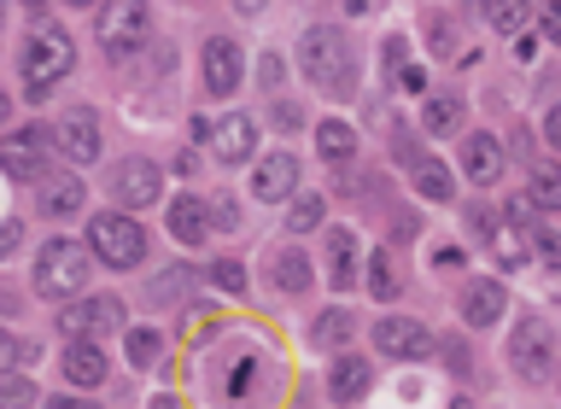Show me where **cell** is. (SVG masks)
Returning a JSON list of instances; mask_svg holds the SVG:
<instances>
[{
  "label": "cell",
  "mask_w": 561,
  "mask_h": 409,
  "mask_svg": "<svg viewBox=\"0 0 561 409\" xmlns=\"http://www.w3.org/2000/svg\"><path fill=\"white\" fill-rule=\"evenodd\" d=\"M322 205H328V200H316V193L293 200V217H287V223H293V235H310V228L322 223Z\"/></svg>",
  "instance_id": "f546056e"
},
{
  "label": "cell",
  "mask_w": 561,
  "mask_h": 409,
  "mask_svg": "<svg viewBox=\"0 0 561 409\" xmlns=\"http://www.w3.org/2000/svg\"><path fill=\"white\" fill-rule=\"evenodd\" d=\"M70 65H77V47H70V35H65V30H35V35H30L24 70H30V82H35V88H53Z\"/></svg>",
  "instance_id": "52a82bcc"
},
{
  "label": "cell",
  "mask_w": 561,
  "mask_h": 409,
  "mask_svg": "<svg viewBox=\"0 0 561 409\" xmlns=\"http://www.w3.org/2000/svg\"><path fill=\"white\" fill-rule=\"evenodd\" d=\"M65 375L77 380V386H100L105 380V351L94 340H77V345L65 351Z\"/></svg>",
  "instance_id": "d6986e66"
},
{
  "label": "cell",
  "mask_w": 561,
  "mask_h": 409,
  "mask_svg": "<svg viewBox=\"0 0 561 409\" xmlns=\"http://www.w3.org/2000/svg\"><path fill=\"white\" fill-rule=\"evenodd\" d=\"M316 147H322V158H328V164H345V158L351 152H357V135H351L345 129V123H322V129H316Z\"/></svg>",
  "instance_id": "484cf974"
},
{
  "label": "cell",
  "mask_w": 561,
  "mask_h": 409,
  "mask_svg": "<svg viewBox=\"0 0 561 409\" xmlns=\"http://www.w3.org/2000/svg\"><path fill=\"white\" fill-rule=\"evenodd\" d=\"M508 363H515L520 380L543 386L556 375V328L543 316H520L515 322V340H508Z\"/></svg>",
  "instance_id": "5b68a950"
},
{
  "label": "cell",
  "mask_w": 561,
  "mask_h": 409,
  "mask_svg": "<svg viewBox=\"0 0 561 409\" xmlns=\"http://www.w3.org/2000/svg\"><path fill=\"white\" fill-rule=\"evenodd\" d=\"M263 7H270V0H234V12H245V18H257Z\"/></svg>",
  "instance_id": "ab89813d"
},
{
  "label": "cell",
  "mask_w": 561,
  "mask_h": 409,
  "mask_svg": "<svg viewBox=\"0 0 561 409\" xmlns=\"http://www.w3.org/2000/svg\"><path fill=\"white\" fill-rule=\"evenodd\" d=\"M24 7H30V12H47V0H24Z\"/></svg>",
  "instance_id": "7bdbcfd3"
},
{
  "label": "cell",
  "mask_w": 561,
  "mask_h": 409,
  "mask_svg": "<svg viewBox=\"0 0 561 409\" xmlns=\"http://www.w3.org/2000/svg\"><path fill=\"white\" fill-rule=\"evenodd\" d=\"M310 340H316V345H340V340H351V316H345V310H328L322 322L310 328Z\"/></svg>",
  "instance_id": "f1b7e54d"
},
{
  "label": "cell",
  "mask_w": 561,
  "mask_h": 409,
  "mask_svg": "<svg viewBox=\"0 0 561 409\" xmlns=\"http://www.w3.org/2000/svg\"><path fill=\"white\" fill-rule=\"evenodd\" d=\"M0 170L12 175V182H42L47 175V135L42 129H18L0 140Z\"/></svg>",
  "instance_id": "ba28073f"
},
{
  "label": "cell",
  "mask_w": 561,
  "mask_h": 409,
  "mask_svg": "<svg viewBox=\"0 0 561 409\" xmlns=\"http://www.w3.org/2000/svg\"><path fill=\"white\" fill-rule=\"evenodd\" d=\"M88 246H94V258L112 263V270H135V263L147 258V235H140V223L123 217V211H105V217L88 223Z\"/></svg>",
  "instance_id": "277c9868"
},
{
  "label": "cell",
  "mask_w": 561,
  "mask_h": 409,
  "mask_svg": "<svg viewBox=\"0 0 561 409\" xmlns=\"http://www.w3.org/2000/svg\"><path fill=\"white\" fill-rule=\"evenodd\" d=\"M375 345L386 351V357H398V363H415V357L433 351V333L421 322H410V316H386V322H375Z\"/></svg>",
  "instance_id": "9c48e42d"
},
{
  "label": "cell",
  "mask_w": 561,
  "mask_h": 409,
  "mask_svg": "<svg viewBox=\"0 0 561 409\" xmlns=\"http://www.w3.org/2000/svg\"><path fill=\"white\" fill-rule=\"evenodd\" d=\"M298 188V158H287V152H275V158H263L257 164V175H252V193L257 200H287V193Z\"/></svg>",
  "instance_id": "9a60e30c"
},
{
  "label": "cell",
  "mask_w": 561,
  "mask_h": 409,
  "mask_svg": "<svg viewBox=\"0 0 561 409\" xmlns=\"http://www.w3.org/2000/svg\"><path fill=\"white\" fill-rule=\"evenodd\" d=\"M462 164H468V182H473V188L503 182V140H497V135H468Z\"/></svg>",
  "instance_id": "5bb4252c"
},
{
  "label": "cell",
  "mask_w": 561,
  "mask_h": 409,
  "mask_svg": "<svg viewBox=\"0 0 561 409\" xmlns=\"http://www.w3.org/2000/svg\"><path fill=\"white\" fill-rule=\"evenodd\" d=\"M42 205L53 211V217L82 211V182H77V175H42Z\"/></svg>",
  "instance_id": "7402d4cb"
},
{
  "label": "cell",
  "mask_w": 561,
  "mask_h": 409,
  "mask_svg": "<svg viewBox=\"0 0 561 409\" xmlns=\"http://www.w3.org/2000/svg\"><path fill=\"white\" fill-rule=\"evenodd\" d=\"M0 393H7V398H0L7 409H30V404H35V386H30V380H7Z\"/></svg>",
  "instance_id": "e575fe53"
},
{
  "label": "cell",
  "mask_w": 561,
  "mask_h": 409,
  "mask_svg": "<svg viewBox=\"0 0 561 409\" xmlns=\"http://www.w3.org/2000/svg\"><path fill=\"white\" fill-rule=\"evenodd\" d=\"M152 409H187V404H182V398H170V393H164V398H152Z\"/></svg>",
  "instance_id": "b9f144b4"
},
{
  "label": "cell",
  "mask_w": 561,
  "mask_h": 409,
  "mask_svg": "<svg viewBox=\"0 0 561 409\" xmlns=\"http://www.w3.org/2000/svg\"><path fill=\"white\" fill-rule=\"evenodd\" d=\"M210 281H217V287H222V293H245V270H240V263H234V258H222V263H217V270H210Z\"/></svg>",
  "instance_id": "836d02e7"
},
{
  "label": "cell",
  "mask_w": 561,
  "mask_h": 409,
  "mask_svg": "<svg viewBox=\"0 0 561 409\" xmlns=\"http://www.w3.org/2000/svg\"><path fill=\"white\" fill-rule=\"evenodd\" d=\"M47 409H100V404H82V398H53Z\"/></svg>",
  "instance_id": "60d3db41"
},
{
  "label": "cell",
  "mask_w": 561,
  "mask_h": 409,
  "mask_svg": "<svg viewBox=\"0 0 561 409\" xmlns=\"http://www.w3.org/2000/svg\"><path fill=\"white\" fill-rule=\"evenodd\" d=\"M410 182H415L421 193H427L433 205H450V193H456V182H450V170L438 164V158H427V152H421V158H410Z\"/></svg>",
  "instance_id": "ac0fdd59"
},
{
  "label": "cell",
  "mask_w": 561,
  "mask_h": 409,
  "mask_svg": "<svg viewBox=\"0 0 561 409\" xmlns=\"http://www.w3.org/2000/svg\"><path fill=\"white\" fill-rule=\"evenodd\" d=\"M117 328H123V298L112 293L77 298V305L59 310V333H70V340H100V333H117Z\"/></svg>",
  "instance_id": "8992f818"
},
{
  "label": "cell",
  "mask_w": 561,
  "mask_h": 409,
  "mask_svg": "<svg viewBox=\"0 0 561 409\" xmlns=\"http://www.w3.org/2000/svg\"><path fill=\"white\" fill-rule=\"evenodd\" d=\"M456 409H468V404H456Z\"/></svg>",
  "instance_id": "bcb514c9"
},
{
  "label": "cell",
  "mask_w": 561,
  "mask_h": 409,
  "mask_svg": "<svg viewBox=\"0 0 561 409\" xmlns=\"http://www.w3.org/2000/svg\"><path fill=\"white\" fill-rule=\"evenodd\" d=\"M462 322H468V328L503 322V287H497V281H468V293H462Z\"/></svg>",
  "instance_id": "2e32d148"
},
{
  "label": "cell",
  "mask_w": 561,
  "mask_h": 409,
  "mask_svg": "<svg viewBox=\"0 0 561 409\" xmlns=\"http://www.w3.org/2000/svg\"><path fill=\"white\" fill-rule=\"evenodd\" d=\"M170 235L182 240V246H199V240L210 235V211H205V200H193V193H182V200L170 205Z\"/></svg>",
  "instance_id": "e0dca14e"
},
{
  "label": "cell",
  "mask_w": 561,
  "mask_h": 409,
  "mask_svg": "<svg viewBox=\"0 0 561 409\" xmlns=\"http://www.w3.org/2000/svg\"><path fill=\"white\" fill-rule=\"evenodd\" d=\"M533 211H543V217H556V205H561V170H556V158H538L533 164V200H526Z\"/></svg>",
  "instance_id": "44dd1931"
},
{
  "label": "cell",
  "mask_w": 561,
  "mask_h": 409,
  "mask_svg": "<svg viewBox=\"0 0 561 409\" xmlns=\"http://www.w3.org/2000/svg\"><path fill=\"white\" fill-rule=\"evenodd\" d=\"M94 35H100V53L105 59H135L140 42H147V7L140 0H105L100 18H94Z\"/></svg>",
  "instance_id": "7a4b0ae2"
},
{
  "label": "cell",
  "mask_w": 561,
  "mask_h": 409,
  "mask_svg": "<svg viewBox=\"0 0 561 409\" xmlns=\"http://www.w3.org/2000/svg\"><path fill=\"white\" fill-rule=\"evenodd\" d=\"M18 363H30V345L18 333H0V375H12Z\"/></svg>",
  "instance_id": "d6a6232c"
},
{
  "label": "cell",
  "mask_w": 561,
  "mask_h": 409,
  "mask_svg": "<svg viewBox=\"0 0 561 409\" xmlns=\"http://www.w3.org/2000/svg\"><path fill=\"white\" fill-rule=\"evenodd\" d=\"M491 246H497V263H503V270H520V235H515V228H491Z\"/></svg>",
  "instance_id": "4dcf8cb0"
},
{
  "label": "cell",
  "mask_w": 561,
  "mask_h": 409,
  "mask_svg": "<svg viewBox=\"0 0 561 409\" xmlns=\"http://www.w3.org/2000/svg\"><path fill=\"white\" fill-rule=\"evenodd\" d=\"M357 240H351V228H328V270H333V287H351V275H357Z\"/></svg>",
  "instance_id": "603a6c76"
},
{
  "label": "cell",
  "mask_w": 561,
  "mask_h": 409,
  "mask_svg": "<svg viewBox=\"0 0 561 409\" xmlns=\"http://www.w3.org/2000/svg\"><path fill=\"white\" fill-rule=\"evenodd\" d=\"M240 77H245L240 47L228 42V35H210V42H205V88H210V94H234Z\"/></svg>",
  "instance_id": "8fae6325"
},
{
  "label": "cell",
  "mask_w": 561,
  "mask_h": 409,
  "mask_svg": "<svg viewBox=\"0 0 561 409\" xmlns=\"http://www.w3.org/2000/svg\"><path fill=\"white\" fill-rule=\"evenodd\" d=\"M275 287L280 293H310V258L305 252H275Z\"/></svg>",
  "instance_id": "d4e9b609"
},
{
  "label": "cell",
  "mask_w": 561,
  "mask_h": 409,
  "mask_svg": "<svg viewBox=\"0 0 561 409\" xmlns=\"http://www.w3.org/2000/svg\"><path fill=\"white\" fill-rule=\"evenodd\" d=\"M543 35H561V0H550V7H543Z\"/></svg>",
  "instance_id": "f35d334b"
},
{
  "label": "cell",
  "mask_w": 561,
  "mask_h": 409,
  "mask_svg": "<svg viewBox=\"0 0 561 409\" xmlns=\"http://www.w3.org/2000/svg\"><path fill=\"white\" fill-rule=\"evenodd\" d=\"M70 7H94V0H70Z\"/></svg>",
  "instance_id": "ee69618b"
},
{
  "label": "cell",
  "mask_w": 561,
  "mask_h": 409,
  "mask_svg": "<svg viewBox=\"0 0 561 409\" xmlns=\"http://www.w3.org/2000/svg\"><path fill=\"white\" fill-rule=\"evenodd\" d=\"M485 24L497 35H520L526 30V0H485Z\"/></svg>",
  "instance_id": "4316f807"
},
{
  "label": "cell",
  "mask_w": 561,
  "mask_h": 409,
  "mask_svg": "<svg viewBox=\"0 0 561 409\" xmlns=\"http://www.w3.org/2000/svg\"><path fill=\"white\" fill-rule=\"evenodd\" d=\"M298 59H305V77H310L316 88H328L333 100H345L351 88H357V70H351V42H345V30H333V24L305 30V47H298Z\"/></svg>",
  "instance_id": "6da1fadb"
},
{
  "label": "cell",
  "mask_w": 561,
  "mask_h": 409,
  "mask_svg": "<svg viewBox=\"0 0 561 409\" xmlns=\"http://www.w3.org/2000/svg\"><path fill=\"white\" fill-rule=\"evenodd\" d=\"M0 117H7V94H0Z\"/></svg>",
  "instance_id": "f6af8a7d"
},
{
  "label": "cell",
  "mask_w": 561,
  "mask_h": 409,
  "mask_svg": "<svg viewBox=\"0 0 561 409\" xmlns=\"http://www.w3.org/2000/svg\"><path fill=\"white\" fill-rule=\"evenodd\" d=\"M112 193H117V205H158L164 175H158V164H147V158H129V164L112 175Z\"/></svg>",
  "instance_id": "7c38bea8"
},
{
  "label": "cell",
  "mask_w": 561,
  "mask_h": 409,
  "mask_svg": "<svg viewBox=\"0 0 561 409\" xmlns=\"http://www.w3.org/2000/svg\"><path fill=\"white\" fill-rule=\"evenodd\" d=\"M427 35H433V47H438V53H450V47H456V35H450V18H445V12H433V18H427Z\"/></svg>",
  "instance_id": "d590c367"
},
{
  "label": "cell",
  "mask_w": 561,
  "mask_h": 409,
  "mask_svg": "<svg viewBox=\"0 0 561 409\" xmlns=\"http://www.w3.org/2000/svg\"><path fill=\"white\" fill-rule=\"evenodd\" d=\"M368 293H375V298H392L398 293V263L386 258V252H375V263H368Z\"/></svg>",
  "instance_id": "83f0119b"
},
{
  "label": "cell",
  "mask_w": 561,
  "mask_h": 409,
  "mask_svg": "<svg viewBox=\"0 0 561 409\" xmlns=\"http://www.w3.org/2000/svg\"><path fill=\"white\" fill-rule=\"evenodd\" d=\"M53 147H59L70 164H94V158H100L94 112H65V117H59V129H53Z\"/></svg>",
  "instance_id": "30bf717a"
},
{
  "label": "cell",
  "mask_w": 561,
  "mask_h": 409,
  "mask_svg": "<svg viewBox=\"0 0 561 409\" xmlns=\"http://www.w3.org/2000/svg\"><path fill=\"white\" fill-rule=\"evenodd\" d=\"M158 345H164L158 333H129V363H135V368H152L158 357H164Z\"/></svg>",
  "instance_id": "1f68e13d"
},
{
  "label": "cell",
  "mask_w": 561,
  "mask_h": 409,
  "mask_svg": "<svg viewBox=\"0 0 561 409\" xmlns=\"http://www.w3.org/2000/svg\"><path fill=\"white\" fill-rule=\"evenodd\" d=\"M210 158H222V164H240V158H252L257 147V129L245 117H222V123H210Z\"/></svg>",
  "instance_id": "4fadbf2b"
},
{
  "label": "cell",
  "mask_w": 561,
  "mask_h": 409,
  "mask_svg": "<svg viewBox=\"0 0 561 409\" xmlns=\"http://www.w3.org/2000/svg\"><path fill=\"white\" fill-rule=\"evenodd\" d=\"M18 240H24V223H0V258H12Z\"/></svg>",
  "instance_id": "8d00e7d4"
},
{
  "label": "cell",
  "mask_w": 561,
  "mask_h": 409,
  "mask_svg": "<svg viewBox=\"0 0 561 409\" xmlns=\"http://www.w3.org/2000/svg\"><path fill=\"white\" fill-rule=\"evenodd\" d=\"M88 287V252L77 240H47L42 263H35V293L42 298H82Z\"/></svg>",
  "instance_id": "3957f363"
},
{
  "label": "cell",
  "mask_w": 561,
  "mask_h": 409,
  "mask_svg": "<svg viewBox=\"0 0 561 409\" xmlns=\"http://www.w3.org/2000/svg\"><path fill=\"white\" fill-rule=\"evenodd\" d=\"M328 393L340 398V404H357L368 393V363L363 357H340V363L328 368Z\"/></svg>",
  "instance_id": "ffe728a7"
},
{
  "label": "cell",
  "mask_w": 561,
  "mask_h": 409,
  "mask_svg": "<svg viewBox=\"0 0 561 409\" xmlns=\"http://www.w3.org/2000/svg\"><path fill=\"white\" fill-rule=\"evenodd\" d=\"M421 129L427 135H456L462 129V105H456L450 94H433L427 105H421Z\"/></svg>",
  "instance_id": "cb8c5ba5"
},
{
  "label": "cell",
  "mask_w": 561,
  "mask_h": 409,
  "mask_svg": "<svg viewBox=\"0 0 561 409\" xmlns=\"http://www.w3.org/2000/svg\"><path fill=\"white\" fill-rule=\"evenodd\" d=\"M298 123H305V112H298V105H287V100H280V105H275V129H298Z\"/></svg>",
  "instance_id": "74e56055"
}]
</instances>
